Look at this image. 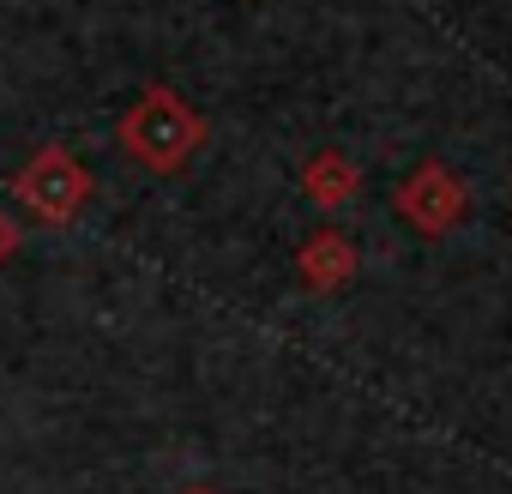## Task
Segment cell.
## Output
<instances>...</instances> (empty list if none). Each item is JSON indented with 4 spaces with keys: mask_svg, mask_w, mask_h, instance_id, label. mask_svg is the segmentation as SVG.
Instances as JSON below:
<instances>
[{
    "mask_svg": "<svg viewBox=\"0 0 512 494\" xmlns=\"http://www.w3.org/2000/svg\"><path fill=\"white\" fill-rule=\"evenodd\" d=\"M115 139H121V151H127L139 169L175 175V169H187L193 151L205 145V115H193L169 85H151V91L133 97V109L121 115Z\"/></svg>",
    "mask_w": 512,
    "mask_h": 494,
    "instance_id": "cell-1",
    "label": "cell"
},
{
    "mask_svg": "<svg viewBox=\"0 0 512 494\" xmlns=\"http://www.w3.org/2000/svg\"><path fill=\"white\" fill-rule=\"evenodd\" d=\"M302 193H308L314 205H350V199L362 193V169H356L344 151H320V157H308V169H302Z\"/></svg>",
    "mask_w": 512,
    "mask_h": 494,
    "instance_id": "cell-5",
    "label": "cell"
},
{
    "mask_svg": "<svg viewBox=\"0 0 512 494\" xmlns=\"http://www.w3.org/2000/svg\"><path fill=\"white\" fill-rule=\"evenodd\" d=\"M392 205H398V217L416 223L422 235H446V229L464 217L470 193H464V181H458L446 163H422V169L404 175V187L392 193Z\"/></svg>",
    "mask_w": 512,
    "mask_h": 494,
    "instance_id": "cell-3",
    "label": "cell"
},
{
    "mask_svg": "<svg viewBox=\"0 0 512 494\" xmlns=\"http://www.w3.org/2000/svg\"><path fill=\"white\" fill-rule=\"evenodd\" d=\"M7 254H13V229H7V223H0V260H7Z\"/></svg>",
    "mask_w": 512,
    "mask_h": 494,
    "instance_id": "cell-6",
    "label": "cell"
},
{
    "mask_svg": "<svg viewBox=\"0 0 512 494\" xmlns=\"http://www.w3.org/2000/svg\"><path fill=\"white\" fill-rule=\"evenodd\" d=\"M181 494H217V488H181Z\"/></svg>",
    "mask_w": 512,
    "mask_h": 494,
    "instance_id": "cell-7",
    "label": "cell"
},
{
    "mask_svg": "<svg viewBox=\"0 0 512 494\" xmlns=\"http://www.w3.org/2000/svg\"><path fill=\"white\" fill-rule=\"evenodd\" d=\"M296 272H302V284H308L314 296H332V290H344V284L362 272V254H356V241H350L344 229H314V235L296 247Z\"/></svg>",
    "mask_w": 512,
    "mask_h": 494,
    "instance_id": "cell-4",
    "label": "cell"
},
{
    "mask_svg": "<svg viewBox=\"0 0 512 494\" xmlns=\"http://www.w3.org/2000/svg\"><path fill=\"white\" fill-rule=\"evenodd\" d=\"M13 193L43 217V223H73L79 205L91 199V175L67 145H37V157L13 175Z\"/></svg>",
    "mask_w": 512,
    "mask_h": 494,
    "instance_id": "cell-2",
    "label": "cell"
}]
</instances>
